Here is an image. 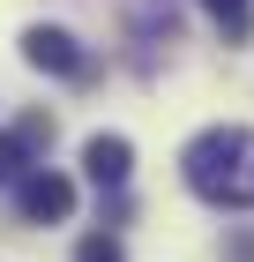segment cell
Instances as JSON below:
<instances>
[{
  "mask_svg": "<svg viewBox=\"0 0 254 262\" xmlns=\"http://www.w3.org/2000/svg\"><path fill=\"white\" fill-rule=\"evenodd\" d=\"M22 172H30V150H22L15 135H0V187H8V180H22Z\"/></svg>",
  "mask_w": 254,
  "mask_h": 262,
  "instance_id": "8",
  "label": "cell"
},
{
  "mask_svg": "<svg viewBox=\"0 0 254 262\" xmlns=\"http://www.w3.org/2000/svg\"><path fill=\"white\" fill-rule=\"evenodd\" d=\"M75 262H127V255H120L112 232H90V240H75Z\"/></svg>",
  "mask_w": 254,
  "mask_h": 262,
  "instance_id": "7",
  "label": "cell"
},
{
  "mask_svg": "<svg viewBox=\"0 0 254 262\" xmlns=\"http://www.w3.org/2000/svg\"><path fill=\"white\" fill-rule=\"evenodd\" d=\"M202 8H210V23H217V30H224L232 45L254 30V0H202Z\"/></svg>",
  "mask_w": 254,
  "mask_h": 262,
  "instance_id": "5",
  "label": "cell"
},
{
  "mask_svg": "<svg viewBox=\"0 0 254 262\" xmlns=\"http://www.w3.org/2000/svg\"><path fill=\"white\" fill-rule=\"evenodd\" d=\"M232 262H254V232H232Z\"/></svg>",
  "mask_w": 254,
  "mask_h": 262,
  "instance_id": "9",
  "label": "cell"
},
{
  "mask_svg": "<svg viewBox=\"0 0 254 262\" xmlns=\"http://www.w3.org/2000/svg\"><path fill=\"white\" fill-rule=\"evenodd\" d=\"M135 23L157 30V38H172V30H179V8H172V0H135Z\"/></svg>",
  "mask_w": 254,
  "mask_h": 262,
  "instance_id": "6",
  "label": "cell"
},
{
  "mask_svg": "<svg viewBox=\"0 0 254 262\" xmlns=\"http://www.w3.org/2000/svg\"><path fill=\"white\" fill-rule=\"evenodd\" d=\"M15 210L30 225H60L75 210V180H60V172H22L15 180Z\"/></svg>",
  "mask_w": 254,
  "mask_h": 262,
  "instance_id": "3",
  "label": "cell"
},
{
  "mask_svg": "<svg viewBox=\"0 0 254 262\" xmlns=\"http://www.w3.org/2000/svg\"><path fill=\"white\" fill-rule=\"evenodd\" d=\"M82 172L98 187H127V172H135V142L127 135H90L82 142Z\"/></svg>",
  "mask_w": 254,
  "mask_h": 262,
  "instance_id": "4",
  "label": "cell"
},
{
  "mask_svg": "<svg viewBox=\"0 0 254 262\" xmlns=\"http://www.w3.org/2000/svg\"><path fill=\"white\" fill-rule=\"evenodd\" d=\"M179 172L217 210H254V127H210V135H195Z\"/></svg>",
  "mask_w": 254,
  "mask_h": 262,
  "instance_id": "1",
  "label": "cell"
},
{
  "mask_svg": "<svg viewBox=\"0 0 254 262\" xmlns=\"http://www.w3.org/2000/svg\"><path fill=\"white\" fill-rule=\"evenodd\" d=\"M22 60L30 68H45V75H82V45H75V30H60V23H30L22 30Z\"/></svg>",
  "mask_w": 254,
  "mask_h": 262,
  "instance_id": "2",
  "label": "cell"
}]
</instances>
